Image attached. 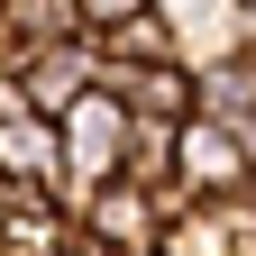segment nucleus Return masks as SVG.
I'll use <instances>...</instances> for the list:
<instances>
[{"label": "nucleus", "mask_w": 256, "mask_h": 256, "mask_svg": "<svg viewBox=\"0 0 256 256\" xmlns=\"http://www.w3.org/2000/svg\"><path fill=\"white\" fill-rule=\"evenodd\" d=\"M128 128H138V119H128V101H119L110 82H92L82 101L64 110V174H74V183H64V202H74V210H82L101 183L128 174Z\"/></svg>", "instance_id": "nucleus-1"}, {"label": "nucleus", "mask_w": 256, "mask_h": 256, "mask_svg": "<svg viewBox=\"0 0 256 256\" xmlns=\"http://www.w3.org/2000/svg\"><path fill=\"white\" fill-rule=\"evenodd\" d=\"M174 202H192V192H146V183H101L82 202V229L101 238V247H119V256H156L165 247V220H174Z\"/></svg>", "instance_id": "nucleus-2"}, {"label": "nucleus", "mask_w": 256, "mask_h": 256, "mask_svg": "<svg viewBox=\"0 0 256 256\" xmlns=\"http://www.w3.org/2000/svg\"><path fill=\"white\" fill-rule=\"evenodd\" d=\"M256 183V156L229 119H210V110H192L183 119V156H174V192H192V202H220V192H238Z\"/></svg>", "instance_id": "nucleus-3"}, {"label": "nucleus", "mask_w": 256, "mask_h": 256, "mask_svg": "<svg viewBox=\"0 0 256 256\" xmlns=\"http://www.w3.org/2000/svg\"><path fill=\"white\" fill-rule=\"evenodd\" d=\"M18 74H28V101L64 119L92 82H101V37H92V28H74V37H46V46H28V64H18Z\"/></svg>", "instance_id": "nucleus-4"}, {"label": "nucleus", "mask_w": 256, "mask_h": 256, "mask_svg": "<svg viewBox=\"0 0 256 256\" xmlns=\"http://www.w3.org/2000/svg\"><path fill=\"white\" fill-rule=\"evenodd\" d=\"M156 10L174 18L183 64H220V55L247 46V10H238V0H156Z\"/></svg>", "instance_id": "nucleus-5"}, {"label": "nucleus", "mask_w": 256, "mask_h": 256, "mask_svg": "<svg viewBox=\"0 0 256 256\" xmlns=\"http://www.w3.org/2000/svg\"><path fill=\"white\" fill-rule=\"evenodd\" d=\"M101 55H110V64H165V55H183V37H174L165 10H138V18L101 28Z\"/></svg>", "instance_id": "nucleus-6"}, {"label": "nucleus", "mask_w": 256, "mask_h": 256, "mask_svg": "<svg viewBox=\"0 0 256 256\" xmlns=\"http://www.w3.org/2000/svg\"><path fill=\"white\" fill-rule=\"evenodd\" d=\"M0 28H10L18 46H46V37H74V28H82V0H10V18H0Z\"/></svg>", "instance_id": "nucleus-7"}, {"label": "nucleus", "mask_w": 256, "mask_h": 256, "mask_svg": "<svg viewBox=\"0 0 256 256\" xmlns=\"http://www.w3.org/2000/svg\"><path fill=\"white\" fill-rule=\"evenodd\" d=\"M138 10H156V0H82V28L101 37V28H119V18H138Z\"/></svg>", "instance_id": "nucleus-8"}, {"label": "nucleus", "mask_w": 256, "mask_h": 256, "mask_svg": "<svg viewBox=\"0 0 256 256\" xmlns=\"http://www.w3.org/2000/svg\"><path fill=\"white\" fill-rule=\"evenodd\" d=\"M238 10H247V18H256V0H238Z\"/></svg>", "instance_id": "nucleus-9"}, {"label": "nucleus", "mask_w": 256, "mask_h": 256, "mask_svg": "<svg viewBox=\"0 0 256 256\" xmlns=\"http://www.w3.org/2000/svg\"><path fill=\"white\" fill-rule=\"evenodd\" d=\"M0 18H10V0H0Z\"/></svg>", "instance_id": "nucleus-10"}]
</instances>
